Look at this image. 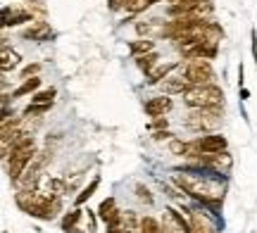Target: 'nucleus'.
Returning <instances> with one entry per match:
<instances>
[{"label": "nucleus", "mask_w": 257, "mask_h": 233, "mask_svg": "<svg viewBox=\"0 0 257 233\" xmlns=\"http://www.w3.org/2000/svg\"><path fill=\"white\" fill-rule=\"evenodd\" d=\"M174 183L186 195H191L193 200H198L202 207L212 209V214H219L217 209L224 202V186L219 181H214L210 176H202V174H191V171H184V174H176Z\"/></svg>", "instance_id": "nucleus-1"}, {"label": "nucleus", "mask_w": 257, "mask_h": 233, "mask_svg": "<svg viewBox=\"0 0 257 233\" xmlns=\"http://www.w3.org/2000/svg\"><path fill=\"white\" fill-rule=\"evenodd\" d=\"M15 202L22 212H27L29 216H36L43 221H53L60 209H62V200L57 195L43 193V190H29V193H17Z\"/></svg>", "instance_id": "nucleus-2"}, {"label": "nucleus", "mask_w": 257, "mask_h": 233, "mask_svg": "<svg viewBox=\"0 0 257 233\" xmlns=\"http://www.w3.org/2000/svg\"><path fill=\"white\" fill-rule=\"evenodd\" d=\"M36 152L38 150H36V140H34V136L24 138L22 143H17V145L12 148V152H10V157H8V176L15 186L19 183V178L24 176V171L29 169V164L34 162Z\"/></svg>", "instance_id": "nucleus-3"}, {"label": "nucleus", "mask_w": 257, "mask_h": 233, "mask_svg": "<svg viewBox=\"0 0 257 233\" xmlns=\"http://www.w3.org/2000/svg\"><path fill=\"white\" fill-rule=\"evenodd\" d=\"M184 103L193 110H202V107H224V91L219 86L207 84V86H191L184 93Z\"/></svg>", "instance_id": "nucleus-4"}, {"label": "nucleus", "mask_w": 257, "mask_h": 233, "mask_svg": "<svg viewBox=\"0 0 257 233\" xmlns=\"http://www.w3.org/2000/svg\"><path fill=\"white\" fill-rule=\"evenodd\" d=\"M221 114H224V107H202V110H193V112L186 114V129L195 131V133H202V131H214L221 124Z\"/></svg>", "instance_id": "nucleus-5"}, {"label": "nucleus", "mask_w": 257, "mask_h": 233, "mask_svg": "<svg viewBox=\"0 0 257 233\" xmlns=\"http://www.w3.org/2000/svg\"><path fill=\"white\" fill-rule=\"evenodd\" d=\"M53 157V152L50 150H41V152H36V157H34V162L29 164V169L24 171V176L19 178L17 183V193H29V190H36L38 181H41V174H43V169H46L48 159Z\"/></svg>", "instance_id": "nucleus-6"}, {"label": "nucleus", "mask_w": 257, "mask_h": 233, "mask_svg": "<svg viewBox=\"0 0 257 233\" xmlns=\"http://www.w3.org/2000/svg\"><path fill=\"white\" fill-rule=\"evenodd\" d=\"M181 74L191 86H207L214 81V69L210 60H188L181 67Z\"/></svg>", "instance_id": "nucleus-7"}, {"label": "nucleus", "mask_w": 257, "mask_h": 233, "mask_svg": "<svg viewBox=\"0 0 257 233\" xmlns=\"http://www.w3.org/2000/svg\"><path fill=\"white\" fill-rule=\"evenodd\" d=\"M181 214H186L191 233H219V221L212 212L205 209H184Z\"/></svg>", "instance_id": "nucleus-8"}, {"label": "nucleus", "mask_w": 257, "mask_h": 233, "mask_svg": "<svg viewBox=\"0 0 257 233\" xmlns=\"http://www.w3.org/2000/svg\"><path fill=\"white\" fill-rule=\"evenodd\" d=\"M162 231L165 233H191V226H188V219H184L181 212L176 209H165L162 214Z\"/></svg>", "instance_id": "nucleus-9"}, {"label": "nucleus", "mask_w": 257, "mask_h": 233, "mask_svg": "<svg viewBox=\"0 0 257 233\" xmlns=\"http://www.w3.org/2000/svg\"><path fill=\"white\" fill-rule=\"evenodd\" d=\"M198 148H200L202 155H219L226 150V138L219 136V133H210V136H202V138L195 140Z\"/></svg>", "instance_id": "nucleus-10"}, {"label": "nucleus", "mask_w": 257, "mask_h": 233, "mask_svg": "<svg viewBox=\"0 0 257 233\" xmlns=\"http://www.w3.org/2000/svg\"><path fill=\"white\" fill-rule=\"evenodd\" d=\"M174 107V103H172V98H167V95H160V98H150L146 103V114L148 117H165L169 110Z\"/></svg>", "instance_id": "nucleus-11"}, {"label": "nucleus", "mask_w": 257, "mask_h": 233, "mask_svg": "<svg viewBox=\"0 0 257 233\" xmlns=\"http://www.w3.org/2000/svg\"><path fill=\"white\" fill-rule=\"evenodd\" d=\"M160 88L165 91V95H174V93H181L184 95L188 88H191V84L184 79V74L181 76H167L165 81L160 84Z\"/></svg>", "instance_id": "nucleus-12"}, {"label": "nucleus", "mask_w": 257, "mask_h": 233, "mask_svg": "<svg viewBox=\"0 0 257 233\" xmlns=\"http://www.w3.org/2000/svg\"><path fill=\"white\" fill-rule=\"evenodd\" d=\"M22 36L31 38V41H48V38H53V29H50L48 22H36V24H31L29 29H24Z\"/></svg>", "instance_id": "nucleus-13"}, {"label": "nucleus", "mask_w": 257, "mask_h": 233, "mask_svg": "<svg viewBox=\"0 0 257 233\" xmlns=\"http://www.w3.org/2000/svg\"><path fill=\"white\" fill-rule=\"evenodd\" d=\"M121 209H117V202H114V197H105L98 207V219H102L105 224H112L117 216H119Z\"/></svg>", "instance_id": "nucleus-14"}, {"label": "nucleus", "mask_w": 257, "mask_h": 233, "mask_svg": "<svg viewBox=\"0 0 257 233\" xmlns=\"http://www.w3.org/2000/svg\"><path fill=\"white\" fill-rule=\"evenodd\" d=\"M176 67H179V62H160V65H157L155 69L148 74V84H162L167 76L174 72Z\"/></svg>", "instance_id": "nucleus-15"}, {"label": "nucleus", "mask_w": 257, "mask_h": 233, "mask_svg": "<svg viewBox=\"0 0 257 233\" xmlns=\"http://www.w3.org/2000/svg\"><path fill=\"white\" fill-rule=\"evenodd\" d=\"M3 27H15V24H22V22H31L34 15H31V10H22V12H10V8L3 10Z\"/></svg>", "instance_id": "nucleus-16"}, {"label": "nucleus", "mask_w": 257, "mask_h": 233, "mask_svg": "<svg viewBox=\"0 0 257 233\" xmlns=\"http://www.w3.org/2000/svg\"><path fill=\"white\" fill-rule=\"evenodd\" d=\"M81 216H83V209H79V207H76V209H72V212H67V214L62 216V231H76V224H79V221H81Z\"/></svg>", "instance_id": "nucleus-17"}, {"label": "nucleus", "mask_w": 257, "mask_h": 233, "mask_svg": "<svg viewBox=\"0 0 257 233\" xmlns=\"http://www.w3.org/2000/svg\"><path fill=\"white\" fill-rule=\"evenodd\" d=\"M19 53H15V50H10L8 46L3 48V60H0V69L3 72H10V69H15V67L19 65Z\"/></svg>", "instance_id": "nucleus-18"}, {"label": "nucleus", "mask_w": 257, "mask_h": 233, "mask_svg": "<svg viewBox=\"0 0 257 233\" xmlns=\"http://www.w3.org/2000/svg\"><path fill=\"white\" fill-rule=\"evenodd\" d=\"M46 193L60 197V195H64V193H69V186H67L64 178H46Z\"/></svg>", "instance_id": "nucleus-19"}, {"label": "nucleus", "mask_w": 257, "mask_h": 233, "mask_svg": "<svg viewBox=\"0 0 257 233\" xmlns=\"http://www.w3.org/2000/svg\"><path fill=\"white\" fill-rule=\"evenodd\" d=\"M136 65H138V69H143L146 74H150V72L160 65V55H157V53H148V55H143V57H136Z\"/></svg>", "instance_id": "nucleus-20"}, {"label": "nucleus", "mask_w": 257, "mask_h": 233, "mask_svg": "<svg viewBox=\"0 0 257 233\" xmlns=\"http://www.w3.org/2000/svg\"><path fill=\"white\" fill-rule=\"evenodd\" d=\"M38 86H41V79H38V76H31V79H27L24 84L19 86L17 91H12V98H24V95H31Z\"/></svg>", "instance_id": "nucleus-21"}, {"label": "nucleus", "mask_w": 257, "mask_h": 233, "mask_svg": "<svg viewBox=\"0 0 257 233\" xmlns=\"http://www.w3.org/2000/svg\"><path fill=\"white\" fill-rule=\"evenodd\" d=\"M153 41H134V43H131V46H128V53H131V55L134 57H143V55H148V53H155V50H153Z\"/></svg>", "instance_id": "nucleus-22"}, {"label": "nucleus", "mask_w": 257, "mask_h": 233, "mask_svg": "<svg viewBox=\"0 0 257 233\" xmlns=\"http://www.w3.org/2000/svg\"><path fill=\"white\" fill-rule=\"evenodd\" d=\"M121 5H124V10L126 12H131V15H138V12H146L150 5H155L153 0H121Z\"/></svg>", "instance_id": "nucleus-23"}, {"label": "nucleus", "mask_w": 257, "mask_h": 233, "mask_svg": "<svg viewBox=\"0 0 257 233\" xmlns=\"http://www.w3.org/2000/svg\"><path fill=\"white\" fill-rule=\"evenodd\" d=\"M98 186H100V176H95V178L91 181V183H88V186H86V188L81 190V193L76 195V200H74V205H76V207H81L83 202H86V200H88V197H91L93 193L98 190Z\"/></svg>", "instance_id": "nucleus-24"}, {"label": "nucleus", "mask_w": 257, "mask_h": 233, "mask_svg": "<svg viewBox=\"0 0 257 233\" xmlns=\"http://www.w3.org/2000/svg\"><path fill=\"white\" fill-rule=\"evenodd\" d=\"M141 233H165L162 231V221H157L153 216H143L141 219Z\"/></svg>", "instance_id": "nucleus-25"}, {"label": "nucleus", "mask_w": 257, "mask_h": 233, "mask_svg": "<svg viewBox=\"0 0 257 233\" xmlns=\"http://www.w3.org/2000/svg\"><path fill=\"white\" fill-rule=\"evenodd\" d=\"M55 93H57L55 88H46V91H41V93H34L31 103H34V105H53Z\"/></svg>", "instance_id": "nucleus-26"}, {"label": "nucleus", "mask_w": 257, "mask_h": 233, "mask_svg": "<svg viewBox=\"0 0 257 233\" xmlns=\"http://www.w3.org/2000/svg\"><path fill=\"white\" fill-rule=\"evenodd\" d=\"M136 197L141 200V202H146V205H153V202H155V197H153V193H150V188L143 186V183H136Z\"/></svg>", "instance_id": "nucleus-27"}, {"label": "nucleus", "mask_w": 257, "mask_h": 233, "mask_svg": "<svg viewBox=\"0 0 257 233\" xmlns=\"http://www.w3.org/2000/svg\"><path fill=\"white\" fill-rule=\"evenodd\" d=\"M186 150H188V143H184L181 138L169 140V152H172V155H181V157H186Z\"/></svg>", "instance_id": "nucleus-28"}, {"label": "nucleus", "mask_w": 257, "mask_h": 233, "mask_svg": "<svg viewBox=\"0 0 257 233\" xmlns=\"http://www.w3.org/2000/svg\"><path fill=\"white\" fill-rule=\"evenodd\" d=\"M50 107H53V105H34L31 103L27 110H24V117H31V114H46Z\"/></svg>", "instance_id": "nucleus-29"}, {"label": "nucleus", "mask_w": 257, "mask_h": 233, "mask_svg": "<svg viewBox=\"0 0 257 233\" xmlns=\"http://www.w3.org/2000/svg\"><path fill=\"white\" fill-rule=\"evenodd\" d=\"M38 69H41V65H29L27 69H24V72H22V79H24V81H27L29 76H36V74H38Z\"/></svg>", "instance_id": "nucleus-30"}, {"label": "nucleus", "mask_w": 257, "mask_h": 233, "mask_svg": "<svg viewBox=\"0 0 257 233\" xmlns=\"http://www.w3.org/2000/svg\"><path fill=\"white\" fill-rule=\"evenodd\" d=\"M153 138H155V140H172L174 136H172V133L165 129V131H155V136H153Z\"/></svg>", "instance_id": "nucleus-31"}, {"label": "nucleus", "mask_w": 257, "mask_h": 233, "mask_svg": "<svg viewBox=\"0 0 257 233\" xmlns=\"http://www.w3.org/2000/svg\"><path fill=\"white\" fill-rule=\"evenodd\" d=\"M165 126L167 129V117L162 119V117H157V119H153V124H150V129H162Z\"/></svg>", "instance_id": "nucleus-32"}, {"label": "nucleus", "mask_w": 257, "mask_h": 233, "mask_svg": "<svg viewBox=\"0 0 257 233\" xmlns=\"http://www.w3.org/2000/svg\"><path fill=\"white\" fill-rule=\"evenodd\" d=\"M250 38H252V57H255V62H257V34L255 31L250 34Z\"/></svg>", "instance_id": "nucleus-33"}, {"label": "nucleus", "mask_w": 257, "mask_h": 233, "mask_svg": "<svg viewBox=\"0 0 257 233\" xmlns=\"http://www.w3.org/2000/svg\"><path fill=\"white\" fill-rule=\"evenodd\" d=\"M240 98H243V100H248V98H250V91H248V88H240Z\"/></svg>", "instance_id": "nucleus-34"}, {"label": "nucleus", "mask_w": 257, "mask_h": 233, "mask_svg": "<svg viewBox=\"0 0 257 233\" xmlns=\"http://www.w3.org/2000/svg\"><path fill=\"white\" fill-rule=\"evenodd\" d=\"M174 3H184V0H174Z\"/></svg>", "instance_id": "nucleus-35"}, {"label": "nucleus", "mask_w": 257, "mask_h": 233, "mask_svg": "<svg viewBox=\"0 0 257 233\" xmlns=\"http://www.w3.org/2000/svg\"><path fill=\"white\" fill-rule=\"evenodd\" d=\"M153 3H160V0H153Z\"/></svg>", "instance_id": "nucleus-36"}, {"label": "nucleus", "mask_w": 257, "mask_h": 233, "mask_svg": "<svg viewBox=\"0 0 257 233\" xmlns=\"http://www.w3.org/2000/svg\"><path fill=\"white\" fill-rule=\"evenodd\" d=\"M138 233H141V231H138Z\"/></svg>", "instance_id": "nucleus-37"}]
</instances>
